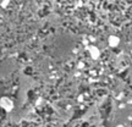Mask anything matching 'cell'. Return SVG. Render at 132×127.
Here are the masks:
<instances>
[{
    "mask_svg": "<svg viewBox=\"0 0 132 127\" xmlns=\"http://www.w3.org/2000/svg\"><path fill=\"white\" fill-rule=\"evenodd\" d=\"M0 106L5 110V111L10 112L11 110L14 109V101H12V99L10 97H6V95L5 97H1L0 98Z\"/></svg>",
    "mask_w": 132,
    "mask_h": 127,
    "instance_id": "cell-1",
    "label": "cell"
},
{
    "mask_svg": "<svg viewBox=\"0 0 132 127\" xmlns=\"http://www.w3.org/2000/svg\"><path fill=\"white\" fill-rule=\"evenodd\" d=\"M108 43H109V45L115 48V46L119 45V43H120V39H119V37L116 36H110L109 37V39H108Z\"/></svg>",
    "mask_w": 132,
    "mask_h": 127,
    "instance_id": "cell-2",
    "label": "cell"
},
{
    "mask_svg": "<svg viewBox=\"0 0 132 127\" xmlns=\"http://www.w3.org/2000/svg\"><path fill=\"white\" fill-rule=\"evenodd\" d=\"M89 53H91V56H92L94 60H97V59L100 56V50H99L97 46H91V48H89Z\"/></svg>",
    "mask_w": 132,
    "mask_h": 127,
    "instance_id": "cell-3",
    "label": "cell"
},
{
    "mask_svg": "<svg viewBox=\"0 0 132 127\" xmlns=\"http://www.w3.org/2000/svg\"><path fill=\"white\" fill-rule=\"evenodd\" d=\"M10 4V0H3L1 1V8H8Z\"/></svg>",
    "mask_w": 132,
    "mask_h": 127,
    "instance_id": "cell-4",
    "label": "cell"
},
{
    "mask_svg": "<svg viewBox=\"0 0 132 127\" xmlns=\"http://www.w3.org/2000/svg\"><path fill=\"white\" fill-rule=\"evenodd\" d=\"M116 127H123V125H117Z\"/></svg>",
    "mask_w": 132,
    "mask_h": 127,
    "instance_id": "cell-5",
    "label": "cell"
}]
</instances>
